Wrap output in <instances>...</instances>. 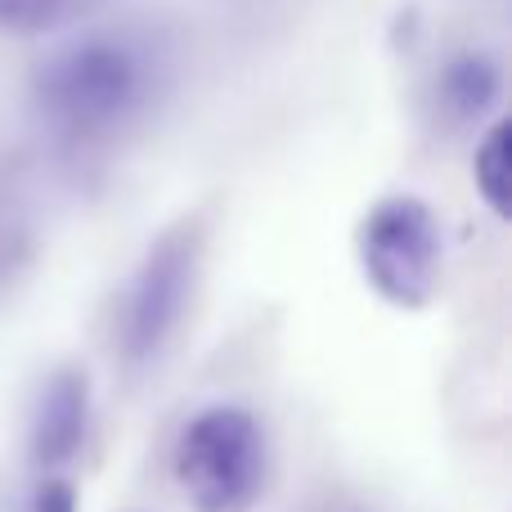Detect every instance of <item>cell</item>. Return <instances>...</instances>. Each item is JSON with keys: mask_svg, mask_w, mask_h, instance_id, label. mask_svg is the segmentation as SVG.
Returning a JSON list of instances; mask_svg holds the SVG:
<instances>
[{"mask_svg": "<svg viewBox=\"0 0 512 512\" xmlns=\"http://www.w3.org/2000/svg\"><path fill=\"white\" fill-rule=\"evenodd\" d=\"M90 427H95L90 378L81 369H54L27 414V459L36 477H68V468L86 454Z\"/></svg>", "mask_w": 512, "mask_h": 512, "instance_id": "obj_6", "label": "cell"}, {"mask_svg": "<svg viewBox=\"0 0 512 512\" xmlns=\"http://www.w3.org/2000/svg\"><path fill=\"white\" fill-rule=\"evenodd\" d=\"M504 95V54L481 41L445 50L436 59L432 77H427V108H432L436 126H445L450 135H472L477 140L486 126H495L504 117Z\"/></svg>", "mask_w": 512, "mask_h": 512, "instance_id": "obj_5", "label": "cell"}, {"mask_svg": "<svg viewBox=\"0 0 512 512\" xmlns=\"http://www.w3.org/2000/svg\"><path fill=\"white\" fill-rule=\"evenodd\" d=\"M360 274L387 306L423 310L445 283V225L418 194H387L355 225Z\"/></svg>", "mask_w": 512, "mask_h": 512, "instance_id": "obj_4", "label": "cell"}, {"mask_svg": "<svg viewBox=\"0 0 512 512\" xmlns=\"http://www.w3.org/2000/svg\"><path fill=\"white\" fill-rule=\"evenodd\" d=\"M171 477L194 512H252L270 486V432L234 400L203 405L171 445Z\"/></svg>", "mask_w": 512, "mask_h": 512, "instance_id": "obj_3", "label": "cell"}, {"mask_svg": "<svg viewBox=\"0 0 512 512\" xmlns=\"http://www.w3.org/2000/svg\"><path fill=\"white\" fill-rule=\"evenodd\" d=\"M207 274V216L189 212L162 225L135 265L126 270L113 301L108 346L126 378H144L171 355Z\"/></svg>", "mask_w": 512, "mask_h": 512, "instance_id": "obj_2", "label": "cell"}, {"mask_svg": "<svg viewBox=\"0 0 512 512\" xmlns=\"http://www.w3.org/2000/svg\"><path fill=\"white\" fill-rule=\"evenodd\" d=\"M27 512H77V486L68 477H36Z\"/></svg>", "mask_w": 512, "mask_h": 512, "instance_id": "obj_9", "label": "cell"}, {"mask_svg": "<svg viewBox=\"0 0 512 512\" xmlns=\"http://www.w3.org/2000/svg\"><path fill=\"white\" fill-rule=\"evenodd\" d=\"M81 0H0V32L5 36H45L72 18Z\"/></svg>", "mask_w": 512, "mask_h": 512, "instance_id": "obj_8", "label": "cell"}, {"mask_svg": "<svg viewBox=\"0 0 512 512\" xmlns=\"http://www.w3.org/2000/svg\"><path fill=\"white\" fill-rule=\"evenodd\" d=\"M508 167H512V144H508V117L472 140V189L495 216H508Z\"/></svg>", "mask_w": 512, "mask_h": 512, "instance_id": "obj_7", "label": "cell"}, {"mask_svg": "<svg viewBox=\"0 0 512 512\" xmlns=\"http://www.w3.org/2000/svg\"><path fill=\"white\" fill-rule=\"evenodd\" d=\"M176 41L153 18L63 32L27 77V108L59 149L99 153L135 135L176 86Z\"/></svg>", "mask_w": 512, "mask_h": 512, "instance_id": "obj_1", "label": "cell"}]
</instances>
